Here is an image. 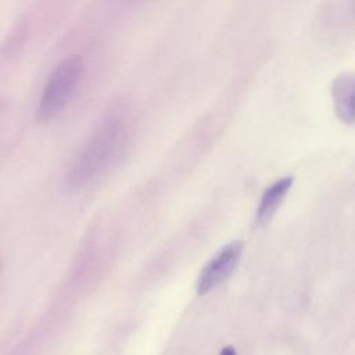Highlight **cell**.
Instances as JSON below:
<instances>
[{
	"label": "cell",
	"mask_w": 355,
	"mask_h": 355,
	"mask_svg": "<svg viewBox=\"0 0 355 355\" xmlns=\"http://www.w3.org/2000/svg\"><path fill=\"white\" fill-rule=\"evenodd\" d=\"M293 182H294L293 176L282 178V179L273 182L262 193V197L259 200L258 209H257V216H255V225L258 227H263L270 222V219L273 218L280 202L283 201L287 191L290 190Z\"/></svg>",
	"instance_id": "5"
},
{
	"label": "cell",
	"mask_w": 355,
	"mask_h": 355,
	"mask_svg": "<svg viewBox=\"0 0 355 355\" xmlns=\"http://www.w3.org/2000/svg\"><path fill=\"white\" fill-rule=\"evenodd\" d=\"M83 60L80 55H69L60 61L49 75L37 104V119L42 123L53 121L61 114L83 73Z\"/></svg>",
	"instance_id": "1"
},
{
	"label": "cell",
	"mask_w": 355,
	"mask_h": 355,
	"mask_svg": "<svg viewBox=\"0 0 355 355\" xmlns=\"http://www.w3.org/2000/svg\"><path fill=\"white\" fill-rule=\"evenodd\" d=\"M243 251V240H233L222 245L201 268L196 279L197 294L204 295L226 280L239 263Z\"/></svg>",
	"instance_id": "3"
},
{
	"label": "cell",
	"mask_w": 355,
	"mask_h": 355,
	"mask_svg": "<svg viewBox=\"0 0 355 355\" xmlns=\"http://www.w3.org/2000/svg\"><path fill=\"white\" fill-rule=\"evenodd\" d=\"M219 355H236V349L232 345H226L222 348Z\"/></svg>",
	"instance_id": "6"
},
{
	"label": "cell",
	"mask_w": 355,
	"mask_h": 355,
	"mask_svg": "<svg viewBox=\"0 0 355 355\" xmlns=\"http://www.w3.org/2000/svg\"><path fill=\"white\" fill-rule=\"evenodd\" d=\"M354 11H355V0H354Z\"/></svg>",
	"instance_id": "7"
},
{
	"label": "cell",
	"mask_w": 355,
	"mask_h": 355,
	"mask_svg": "<svg viewBox=\"0 0 355 355\" xmlns=\"http://www.w3.org/2000/svg\"><path fill=\"white\" fill-rule=\"evenodd\" d=\"M334 112L345 125L355 126V73H341L331 85Z\"/></svg>",
	"instance_id": "4"
},
{
	"label": "cell",
	"mask_w": 355,
	"mask_h": 355,
	"mask_svg": "<svg viewBox=\"0 0 355 355\" xmlns=\"http://www.w3.org/2000/svg\"><path fill=\"white\" fill-rule=\"evenodd\" d=\"M115 135L116 130L112 123L103 126L96 135H93L71 171V184L80 186L83 184V182L94 176L97 169L101 168V165L105 162L110 153L112 151Z\"/></svg>",
	"instance_id": "2"
}]
</instances>
